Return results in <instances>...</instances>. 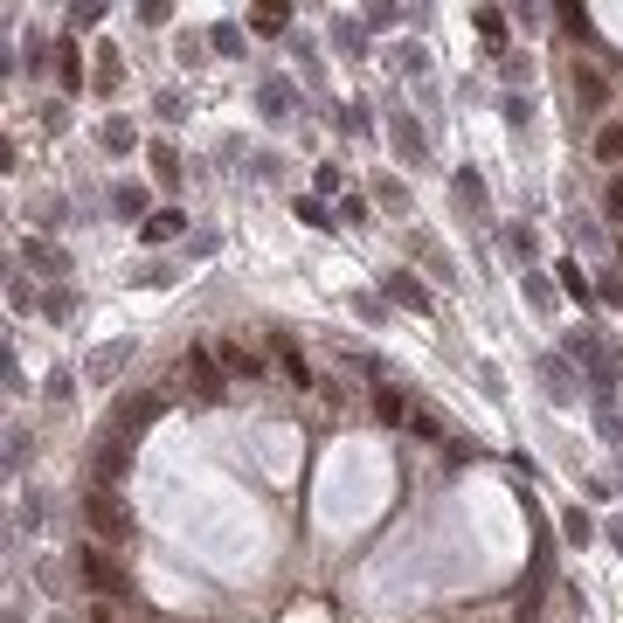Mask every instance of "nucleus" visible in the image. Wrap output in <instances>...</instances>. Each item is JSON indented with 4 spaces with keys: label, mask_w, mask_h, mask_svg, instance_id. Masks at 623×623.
<instances>
[{
    "label": "nucleus",
    "mask_w": 623,
    "mask_h": 623,
    "mask_svg": "<svg viewBox=\"0 0 623 623\" xmlns=\"http://www.w3.org/2000/svg\"><path fill=\"white\" fill-rule=\"evenodd\" d=\"M77 575L90 582V589H98V596H111V602H125V596H132L125 568H118V561H111L98 541H77Z\"/></svg>",
    "instance_id": "obj_1"
},
{
    "label": "nucleus",
    "mask_w": 623,
    "mask_h": 623,
    "mask_svg": "<svg viewBox=\"0 0 623 623\" xmlns=\"http://www.w3.org/2000/svg\"><path fill=\"white\" fill-rule=\"evenodd\" d=\"M83 519H90V533H98V547H118V541H132V513L118 506V492H83Z\"/></svg>",
    "instance_id": "obj_2"
},
{
    "label": "nucleus",
    "mask_w": 623,
    "mask_h": 623,
    "mask_svg": "<svg viewBox=\"0 0 623 623\" xmlns=\"http://www.w3.org/2000/svg\"><path fill=\"white\" fill-rule=\"evenodd\" d=\"M153 422H159V395H125V402L111 409V437H118V443H139Z\"/></svg>",
    "instance_id": "obj_3"
},
{
    "label": "nucleus",
    "mask_w": 623,
    "mask_h": 623,
    "mask_svg": "<svg viewBox=\"0 0 623 623\" xmlns=\"http://www.w3.org/2000/svg\"><path fill=\"white\" fill-rule=\"evenodd\" d=\"M181 381H187V395H201V402H215V395H222V361H215L208 346H187V361H181Z\"/></svg>",
    "instance_id": "obj_4"
},
{
    "label": "nucleus",
    "mask_w": 623,
    "mask_h": 623,
    "mask_svg": "<svg viewBox=\"0 0 623 623\" xmlns=\"http://www.w3.org/2000/svg\"><path fill=\"white\" fill-rule=\"evenodd\" d=\"M215 361H222V374H235V381H257V374H263L257 346H243V339H222V346H215Z\"/></svg>",
    "instance_id": "obj_5"
},
{
    "label": "nucleus",
    "mask_w": 623,
    "mask_h": 623,
    "mask_svg": "<svg viewBox=\"0 0 623 623\" xmlns=\"http://www.w3.org/2000/svg\"><path fill=\"white\" fill-rule=\"evenodd\" d=\"M541 388L554 395V402H575V374H568L561 354H541Z\"/></svg>",
    "instance_id": "obj_6"
},
{
    "label": "nucleus",
    "mask_w": 623,
    "mask_h": 623,
    "mask_svg": "<svg viewBox=\"0 0 623 623\" xmlns=\"http://www.w3.org/2000/svg\"><path fill=\"white\" fill-rule=\"evenodd\" d=\"M589 153H596L602 166H623V118H602L596 139H589Z\"/></svg>",
    "instance_id": "obj_7"
},
{
    "label": "nucleus",
    "mask_w": 623,
    "mask_h": 623,
    "mask_svg": "<svg viewBox=\"0 0 623 623\" xmlns=\"http://www.w3.org/2000/svg\"><path fill=\"white\" fill-rule=\"evenodd\" d=\"M125 457H132V450H125L118 437H104V443H98V485H104V492L125 478Z\"/></svg>",
    "instance_id": "obj_8"
},
{
    "label": "nucleus",
    "mask_w": 623,
    "mask_h": 623,
    "mask_svg": "<svg viewBox=\"0 0 623 623\" xmlns=\"http://www.w3.org/2000/svg\"><path fill=\"white\" fill-rule=\"evenodd\" d=\"M602 98H610V83H602V70H589V63H575V104H582V111H596Z\"/></svg>",
    "instance_id": "obj_9"
},
{
    "label": "nucleus",
    "mask_w": 623,
    "mask_h": 623,
    "mask_svg": "<svg viewBox=\"0 0 623 623\" xmlns=\"http://www.w3.org/2000/svg\"><path fill=\"white\" fill-rule=\"evenodd\" d=\"M270 346H277V361H285V374H291V381H298V388H319V374H312V361H305V354H298V346H291L285 333L270 339Z\"/></svg>",
    "instance_id": "obj_10"
},
{
    "label": "nucleus",
    "mask_w": 623,
    "mask_h": 623,
    "mask_svg": "<svg viewBox=\"0 0 623 623\" xmlns=\"http://www.w3.org/2000/svg\"><path fill=\"white\" fill-rule=\"evenodd\" d=\"M374 415H381V422H409V395L402 388H388V381H374Z\"/></svg>",
    "instance_id": "obj_11"
},
{
    "label": "nucleus",
    "mask_w": 623,
    "mask_h": 623,
    "mask_svg": "<svg viewBox=\"0 0 623 623\" xmlns=\"http://www.w3.org/2000/svg\"><path fill=\"white\" fill-rule=\"evenodd\" d=\"M381 291H388L395 305H415V312H430V298H422V285H415L409 270H395V277H388V285H381Z\"/></svg>",
    "instance_id": "obj_12"
},
{
    "label": "nucleus",
    "mask_w": 623,
    "mask_h": 623,
    "mask_svg": "<svg viewBox=\"0 0 623 623\" xmlns=\"http://www.w3.org/2000/svg\"><path fill=\"white\" fill-rule=\"evenodd\" d=\"M395 153H402V159H422V125H415V118H402V111H395Z\"/></svg>",
    "instance_id": "obj_13"
},
{
    "label": "nucleus",
    "mask_w": 623,
    "mask_h": 623,
    "mask_svg": "<svg viewBox=\"0 0 623 623\" xmlns=\"http://www.w3.org/2000/svg\"><path fill=\"white\" fill-rule=\"evenodd\" d=\"M457 201H465V215H478V208H485V181H478V174H471V166H457Z\"/></svg>",
    "instance_id": "obj_14"
},
{
    "label": "nucleus",
    "mask_w": 623,
    "mask_h": 623,
    "mask_svg": "<svg viewBox=\"0 0 623 623\" xmlns=\"http://www.w3.org/2000/svg\"><path fill=\"white\" fill-rule=\"evenodd\" d=\"M21 250H28V263H35V270H49V277H63V270H70L55 243H21Z\"/></svg>",
    "instance_id": "obj_15"
},
{
    "label": "nucleus",
    "mask_w": 623,
    "mask_h": 623,
    "mask_svg": "<svg viewBox=\"0 0 623 623\" xmlns=\"http://www.w3.org/2000/svg\"><path fill=\"white\" fill-rule=\"evenodd\" d=\"M561 533H568L575 547H589V541H596V519L582 513V506H568V513H561Z\"/></svg>",
    "instance_id": "obj_16"
},
{
    "label": "nucleus",
    "mask_w": 623,
    "mask_h": 623,
    "mask_svg": "<svg viewBox=\"0 0 623 623\" xmlns=\"http://www.w3.org/2000/svg\"><path fill=\"white\" fill-rule=\"evenodd\" d=\"M146 243H166V235H181V215H174V208H159V215H146Z\"/></svg>",
    "instance_id": "obj_17"
},
{
    "label": "nucleus",
    "mask_w": 623,
    "mask_h": 623,
    "mask_svg": "<svg viewBox=\"0 0 623 623\" xmlns=\"http://www.w3.org/2000/svg\"><path fill=\"white\" fill-rule=\"evenodd\" d=\"M125 354H132L125 339H111V346H104L98 361H90V374H98V381H111V374H118V367H125Z\"/></svg>",
    "instance_id": "obj_18"
},
{
    "label": "nucleus",
    "mask_w": 623,
    "mask_h": 623,
    "mask_svg": "<svg viewBox=\"0 0 623 623\" xmlns=\"http://www.w3.org/2000/svg\"><path fill=\"white\" fill-rule=\"evenodd\" d=\"M257 104H263V118H291V90H285V83H263Z\"/></svg>",
    "instance_id": "obj_19"
},
{
    "label": "nucleus",
    "mask_w": 623,
    "mask_h": 623,
    "mask_svg": "<svg viewBox=\"0 0 623 623\" xmlns=\"http://www.w3.org/2000/svg\"><path fill=\"white\" fill-rule=\"evenodd\" d=\"M471 21H478V35H485V42H506V14H499V7H478V14H471Z\"/></svg>",
    "instance_id": "obj_20"
},
{
    "label": "nucleus",
    "mask_w": 623,
    "mask_h": 623,
    "mask_svg": "<svg viewBox=\"0 0 623 623\" xmlns=\"http://www.w3.org/2000/svg\"><path fill=\"white\" fill-rule=\"evenodd\" d=\"M506 250H513L519 263H533V229H526V222H506Z\"/></svg>",
    "instance_id": "obj_21"
},
{
    "label": "nucleus",
    "mask_w": 623,
    "mask_h": 623,
    "mask_svg": "<svg viewBox=\"0 0 623 623\" xmlns=\"http://www.w3.org/2000/svg\"><path fill=\"white\" fill-rule=\"evenodd\" d=\"M83 623H125V610H118L111 596H90L83 602Z\"/></svg>",
    "instance_id": "obj_22"
},
{
    "label": "nucleus",
    "mask_w": 623,
    "mask_h": 623,
    "mask_svg": "<svg viewBox=\"0 0 623 623\" xmlns=\"http://www.w3.org/2000/svg\"><path fill=\"white\" fill-rule=\"evenodd\" d=\"M42 312H49L55 326H70V319H77V298H70V291H49V298H42Z\"/></svg>",
    "instance_id": "obj_23"
},
{
    "label": "nucleus",
    "mask_w": 623,
    "mask_h": 623,
    "mask_svg": "<svg viewBox=\"0 0 623 623\" xmlns=\"http://www.w3.org/2000/svg\"><path fill=\"white\" fill-rule=\"evenodd\" d=\"M250 28H257V35H285V7H263V14H250Z\"/></svg>",
    "instance_id": "obj_24"
},
{
    "label": "nucleus",
    "mask_w": 623,
    "mask_h": 623,
    "mask_svg": "<svg viewBox=\"0 0 623 623\" xmlns=\"http://www.w3.org/2000/svg\"><path fill=\"white\" fill-rule=\"evenodd\" d=\"M104 146H111V153H132V125H125V118H111V125H104Z\"/></svg>",
    "instance_id": "obj_25"
},
{
    "label": "nucleus",
    "mask_w": 623,
    "mask_h": 623,
    "mask_svg": "<svg viewBox=\"0 0 623 623\" xmlns=\"http://www.w3.org/2000/svg\"><path fill=\"white\" fill-rule=\"evenodd\" d=\"M70 395H77V374H70V367H55V374H49V402H70Z\"/></svg>",
    "instance_id": "obj_26"
},
{
    "label": "nucleus",
    "mask_w": 623,
    "mask_h": 623,
    "mask_svg": "<svg viewBox=\"0 0 623 623\" xmlns=\"http://www.w3.org/2000/svg\"><path fill=\"white\" fill-rule=\"evenodd\" d=\"M111 208H118V215H139V208H146V194H139V187H111Z\"/></svg>",
    "instance_id": "obj_27"
},
{
    "label": "nucleus",
    "mask_w": 623,
    "mask_h": 623,
    "mask_svg": "<svg viewBox=\"0 0 623 623\" xmlns=\"http://www.w3.org/2000/svg\"><path fill=\"white\" fill-rule=\"evenodd\" d=\"M98 90H118V55H111V49L98 55Z\"/></svg>",
    "instance_id": "obj_28"
},
{
    "label": "nucleus",
    "mask_w": 623,
    "mask_h": 623,
    "mask_svg": "<svg viewBox=\"0 0 623 623\" xmlns=\"http://www.w3.org/2000/svg\"><path fill=\"white\" fill-rule=\"evenodd\" d=\"M374 194H381V208H409V194H402V181H374Z\"/></svg>",
    "instance_id": "obj_29"
},
{
    "label": "nucleus",
    "mask_w": 623,
    "mask_h": 623,
    "mask_svg": "<svg viewBox=\"0 0 623 623\" xmlns=\"http://www.w3.org/2000/svg\"><path fill=\"white\" fill-rule=\"evenodd\" d=\"M561 285H568L575 298H582V305H589V277H582V270H575V263H561Z\"/></svg>",
    "instance_id": "obj_30"
},
{
    "label": "nucleus",
    "mask_w": 623,
    "mask_h": 623,
    "mask_svg": "<svg viewBox=\"0 0 623 623\" xmlns=\"http://www.w3.org/2000/svg\"><path fill=\"white\" fill-rule=\"evenodd\" d=\"M602 208H610V215H623V181H610V187H602Z\"/></svg>",
    "instance_id": "obj_31"
}]
</instances>
